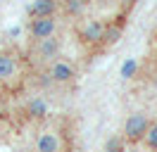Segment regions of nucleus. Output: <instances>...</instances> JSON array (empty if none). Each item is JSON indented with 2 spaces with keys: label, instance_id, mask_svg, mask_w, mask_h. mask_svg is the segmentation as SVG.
<instances>
[{
  "label": "nucleus",
  "instance_id": "obj_9",
  "mask_svg": "<svg viewBox=\"0 0 157 152\" xmlns=\"http://www.w3.org/2000/svg\"><path fill=\"white\" fill-rule=\"evenodd\" d=\"M48 114V102L43 97H33L29 104H26V116L29 119H43Z\"/></svg>",
  "mask_w": 157,
  "mask_h": 152
},
{
  "label": "nucleus",
  "instance_id": "obj_7",
  "mask_svg": "<svg viewBox=\"0 0 157 152\" xmlns=\"http://www.w3.org/2000/svg\"><path fill=\"white\" fill-rule=\"evenodd\" d=\"M36 152H62V140L50 131L40 133L36 138Z\"/></svg>",
  "mask_w": 157,
  "mask_h": 152
},
{
  "label": "nucleus",
  "instance_id": "obj_16",
  "mask_svg": "<svg viewBox=\"0 0 157 152\" xmlns=\"http://www.w3.org/2000/svg\"><path fill=\"white\" fill-rule=\"evenodd\" d=\"M117 2H119V5H121L124 10H128V7H133V5H136L138 0H117Z\"/></svg>",
  "mask_w": 157,
  "mask_h": 152
},
{
  "label": "nucleus",
  "instance_id": "obj_14",
  "mask_svg": "<svg viewBox=\"0 0 157 152\" xmlns=\"http://www.w3.org/2000/svg\"><path fill=\"white\" fill-rule=\"evenodd\" d=\"M124 138L121 135H112V138H107V142H105V150H124Z\"/></svg>",
  "mask_w": 157,
  "mask_h": 152
},
{
  "label": "nucleus",
  "instance_id": "obj_4",
  "mask_svg": "<svg viewBox=\"0 0 157 152\" xmlns=\"http://www.w3.org/2000/svg\"><path fill=\"white\" fill-rule=\"evenodd\" d=\"M59 52V40L57 38H40V40H36V45H33V55H36V59H40V62H48V59H52V57H57Z\"/></svg>",
  "mask_w": 157,
  "mask_h": 152
},
{
  "label": "nucleus",
  "instance_id": "obj_10",
  "mask_svg": "<svg viewBox=\"0 0 157 152\" xmlns=\"http://www.w3.org/2000/svg\"><path fill=\"white\" fill-rule=\"evenodd\" d=\"M17 71V62H14V57L10 52H0V81H5V78H10L14 76Z\"/></svg>",
  "mask_w": 157,
  "mask_h": 152
},
{
  "label": "nucleus",
  "instance_id": "obj_8",
  "mask_svg": "<svg viewBox=\"0 0 157 152\" xmlns=\"http://www.w3.org/2000/svg\"><path fill=\"white\" fill-rule=\"evenodd\" d=\"M121 31H124V17H121V21H114V24H107V26H105L102 45H114L119 38H121Z\"/></svg>",
  "mask_w": 157,
  "mask_h": 152
},
{
  "label": "nucleus",
  "instance_id": "obj_15",
  "mask_svg": "<svg viewBox=\"0 0 157 152\" xmlns=\"http://www.w3.org/2000/svg\"><path fill=\"white\" fill-rule=\"evenodd\" d=\"M52 83H55V81H52L50 71H48V74H40V78H38V86H40V88H50Z\"/></svg>",
  "mask_w": 157,
  "mask_h": 152
},
{
  "label": "nucleus",
  "instance_id": "obj_2",
  "mask_svg": "<svg viewBox=\"0 0 157 152\" xmlns=\"http://www.w3.org/2000/svg\"><path fill=\"white\" fill-rule=\"evenodd\" d=\"M55 28H57L55 17H36L29 24V33L33 36V40H40V38H50L55 33Z\"/></svg>",
  "mask_w": 157,
  "mask_h": 152
},
{
  "label": "nucleus",
  "instance_id": "obj_6",
  "mask_svg": "<svg viewBox=\"0 0 157 152\" xmlns=\"http://www.w3.org/2000/svg\"><path fill=\"white\" fill-rule=\"evenodd\" d=\"M59 10L57 0H33V5H29V14L36 17H55V12Z\"/></svg>",
  "mask_w": 157,
  "mask_h": 152
},
{
  "label": "nucleus",
  "instance_id": "obj_13",
  "mask_svg": "<svg viewBox=\"0 0 157 152\" xmlns=\"http://www.w3.org/2000/svg\"><path fill=\"white\" fill-rule=\"evenodd\" d=\"M136 71H138V62L136 59H126L124 66H121V78H131Z\"/></svg>",
  "mask_w": 157,
  "mask_h": 152
},
{
  "label": "nucleus",
  "instance_id": "obj_1",
  "mask_svg": "<svg viewBox=\"0 0 157 152\" xmlns=\"http://www.w3.org/2000/svg\"><path fill=\"white\" fill-rule=\"evenodd\" d=\"M147 128H150V119H147V114L145 112H133V114H128L126 124H124V133H121V138H124L126 142H143Z\"/></svg>",
  "mask_w": 157,
  "mask_h": 152
},
{
  "label": "nucleus",
  "instance_id": "obj_17",
  "mask_svg": "<svg viewBox=\"0 0 157 152\" xmlns=\"http://www.w3.org/2000/svg\"><path fill=\"white\" fill-rule=\"evenodd\" d=\"M105 152H126V150H105Z\"/></svg>",
  "mask_w": 157,
  "mask_h": 152
},
{
  "label": "nucleus",
  "instance_id": "obj_3",
  "mask_svg": "<svg viewBox=\"0 0 157 152\" xmlns=\"http://www.w3.org/2000/svg\"><path fill=\"white\" fill-rule=\"evenodd\" d=\"M105 21H100V19H88L83 28H81V40L86 43V45H95V43H102V36H105Z\"/></svg>",
  "mask_w": 157,
  "mask_h": 152
},
{
  "label": "nucleus",
  "instance_id": "obj_5",
  "mask_svg": "<svg viewBox=\"0 0 157 152\" xmlns=\"http://www.w3.org/2000/svg\"><path fill=\"white\" fill-rule=\"evenodd\" d=\"M50 76H52L55 83H69V81H74L76 71H74V66L69 64V62H64V59H55L52 66H50Z\"/></svg>",
  "mask_w": 157,
  "mask_h": 152
},
{
  "label": "nucleus",
  "instance_id": "obj_11",
  "mask_svg": "<svg viewBox=\"0 0 157 152\" xmlns=\"http://www.w3.org/2000/svg\"><path fill=\"white\" fill-rule=\"evenodd\" d=\"M64 12L69 17H81L86 12V0H64Z\"/></svg>",
  "mask_w": 157,
  "mask_h": 152
},
{
  "label": "nucleus",
  "instance_id": "obj_18",
  "mask_svg": "<svg viewBox=\"0 0 157 152\" xmlns=\"http://www.w3.org/2000/svg\"><path fill=\"white\" fill-rule=\"evenodd\" d=\"M128 152H136V150H128Z\"/></svg>",
  "mask_w": 157,
  "mask_h": 152
},
{
  "label": "nucleus",
  "instance_id": "obj_12",
  "mask_svg": "<svg viewBox=\"0 0 157 152\" xmlns=\"http://www.w3.org/2000/svg\"><path fill=\"white\" fill-rule=\"evenodd\" d=\"M143 142L147 145V150L150 152H157V121L150 124V128H147L145 138H143Z\"/></svg>",
  "mask_w": 157,
  "mask_h": 152
}]
</instances>
